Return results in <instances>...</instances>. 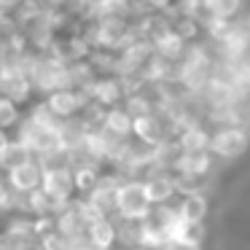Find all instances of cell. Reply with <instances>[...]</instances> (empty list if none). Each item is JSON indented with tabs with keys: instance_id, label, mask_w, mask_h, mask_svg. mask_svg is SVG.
Listing matches in <instances>:
<instances>
[{
	"instance_id": "1",
	"label": "cell",
	"mask_w": 250,
	"mask_h": 250,
	"mask_svg": "<svg viewBox=\"0 0 250 250\" xmlns=\"http://www.w3.org/2000/svg\"><path fill=\"white\" fill-rule=\"evenodd\" d=\"M151 210H153V205L148 202L143 180H126V178L121 180L119 191H116V215H119V221L140 223L148 218Z\"/></svg>"
},
{
	"instance_id": "2",
	"label": "cell",
	"mask_w": 250,
	"mask_h": 250,
	"mask_svg": "<svg viewBox=\"0 0 250 250\" xmlns=\"http://www.w3.org/2000/svg\"><path fill=\"white\" fill-rule=\"evenodd\" d=\"M3 178L8 180L14 194L30 196V194H35V191H41V186H43V162H41V159H30V162H24L22 167L11 169V172L3 175Z\"/></svg>"
},
{
	"instance_id": "3",
	"label": "cell",
	"mask_w": 250,
	"mask_h": 250,
	"mask_svg": "<svg viewBox=\"0 0 250 250\" xmlns=\"http://www.w3.org/2000/svg\"><path fill=\"white\" fill-rule=\"evenodd\" d=\"M248 148V132L242 126H223L210 137V153L221 159H234Z\"/></svg>"
},
{
	"instance_id": "4",
	"label": "cell",
	"mask_w": 250,
	"mask_h": 250,
	"mask_svg": "<svg viewBox=\"0 0 250 250\" xmlns=\"http://www.w3.org/2000/svg\"><path fill=\"white\" fill-rule=\"evenodd\" d=\"M143 186H146L148 202H151L153 207L167 205V202L172 199L175 194H178V188H175V178H172V172H164V169H153V172L148 175L146 180H143Z\"/></svg>"
},
{
	"instance_id": "5",
	"label": "cell",
	"mask_w": 250,
	"mask_h": 250,
	"mask_svg": "<svg viewBox=\"0 0 250 250\" xmlns=\"http://www.w3.org/2000/svg\"><path fill=\"white\" fill-rule=\"evenodd\" d=\"M86 239L94 245L97 250H113L119 245V226H116V218H97V221L89 223Z\"/></svg>"
},
{
	"instance_id": "6",
	"label": "cell",
	"mask_w": 250,
	"mask_h": 250,
	"mask_svg": "<svg viewBox=\"0 0 250 250\" xmlns=\"http://www.w3.org/2000/svg\"><path fill=\"white\" fill-rule=\"evenodd\" d=\"M132 124H135V121H132V116L119 105V108L105 110L100 129H103L108 137H113V140H129V135H132Z\"/></svg>"
},
{
	"instance_id": "7",
	"label": "cell",
	"mask_w": 250,
	"mask_h": 250,
	"mask_svg": "<svg viewBox=\"0 0 250 250\" xmlns=\"http://www.w3.org/2000/svg\"><path fill=\"white\" fill-rule=\"evenodd\" d=\"M210 137L212 135H207L205 126L194 124V126H188V129L180 132L175 140H178V146H180L183 153H205V151H210Z\"/></svg>"
},
{
	"instance_id": "8",
	"label": "cell",
	"mask_w": 250,
	"mask_h": 250,
	"mask_svg": "<svg viewBox=\"0 0 250 250\" xmlns=\"http://www.w3.org/2000/svg\"><path fill=\"white\" fill-rule=\"evenodd\" d=\"M22 121H24L22 105L11 103L8 97H0V135L14 137L22 126Z\"/></svg>"
},
{
	"instance_id": "9",
	"label": "cell",
	"mask_w": 250,
	"mask_h": 250,
	"mask_svg": "<svg viewBox=\"0 0 250 250\" xmlns=\"http://www.w3.org/2000/svg\"><path fill=\"white\" fill-rule=\"evenodd\" d=\"M178 215H180V221H186V223H202L207 215V199L202 194L183 196L180 205H178Z\"/></svg>"
},
{
	"instance_id": "10",
	"label": "cell",
	"mask_w": 250,
	"mask_h": 250,
	"mask_svg": "<svg viewBox=\"0 0 250 250\" xmlns=\"http://www.w3.org/2000/svg\"><path fill=\"white\" fill-rule=\"evenodd\" d=\"M159 250H202L196 242H186V239H164Z\"/></svg>"
}]
</instances>
